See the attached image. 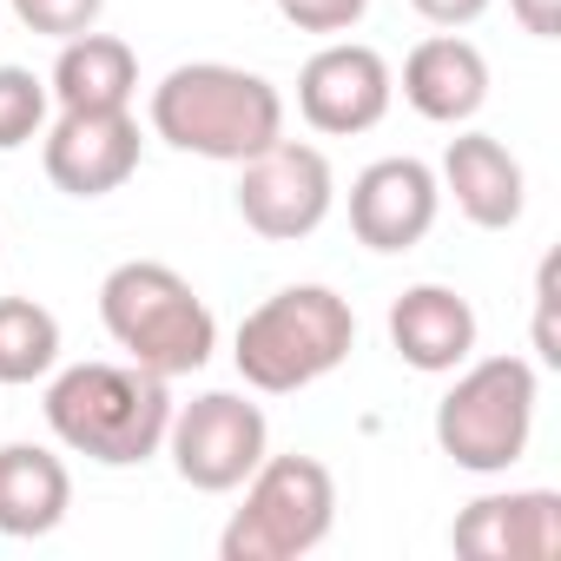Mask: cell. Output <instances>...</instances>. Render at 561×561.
<instances>
[{
  "instance_id": "12",
  "label": "cell",
  "mask_w": 561,
  "mask_h": 561,
  "mask_svg": "<svg viewBox=\"0 0 561 561\" xmlns=\"http://www.w3.org/2000/svg\"><path fill=\"white\" fill-rule=\"evenodd\" d=\"M449 548L469 561H554L561 554V495L554 489L476 495L456 515Z\"/></svg>"
},
{
  "instance_id": "16",
  "label": "cell",
  "mask_w": 561,
  "mask_h": 561,
  "mask_svg": "<svg viewBox=\"0 0 561 561\" xmlns=\"http://www.w3.org/2000/svg\"><path fill=\"white\" fill-rule=\"evenodd\" d=\"M73 508V469L47 443H8L0 449V535L34 541L54 535Z\"/></svg>"
},
{
  "instance_id": "3",
  "label": "cell",
  "mask_w": 561,
  "mask_h": 561,
  "mask_svg": "<svg viewBox=\"0 0 561 561\" xmlns=\"http://www.w3.org/2000/svg\"><path fill=\"white\" fill-rule=\"evenodd\" d=\"M100 324L126 351V364L179 383L211 364L218 351V318L185 277L159 257H126L100 285Z\"/></svg>"
},
{
  "instance_id": "8",
  "label": "cell",
  "mask_w": 561,
  "mask_h": 561,
  "mask_svg": "<svg viewBox=\"0 0 561 561\" xmlns=\"http://www.w3.org/2000/svg\"><path fill=\"white\" fill-rule=\"evenodd\" d=\"M331 205H337L331 159L305 139H271L264 152H251L238 165V218L271 244L311 238L331 218Z\"/></svg>"
},
{
  "instance_id": "13",
  "label": "cell",
  "mask_w": 561,
  "mask_h": 561,
  "mask_svg": "<svg viewBox=\"0 0 561 561\" xmlns=\"http://www.w3.org/2000/svg\"><path fill=\"white\" fill-rule=\"evenodd\" d=\"M436 185L456 198V211H462L476 231H508V225H522L528 179H522V159H515L495 133H456L449 152H443Z\"/></svg>"
},
{
  "instance_id": "6",
  "label": "cell",
  "mask_w": 561,
  "mask_h": 561,
  "mask_svg": "<svg viewBox=\"0 0 561 561\" xmlns=\"http://www.w3.org/2000/svg\"><path fill=\"white\" fill-rule=\"evenodd\" d=\"M337 528V476L318 456H264L244 476V508H231L225 561H298Z\"/></svg>"
},
{
  "instance_id": "23",
  "label": "cell",
  "mask_w": 561,
  "mask_h": 561,
  "mask_svg": "<svg viewBox=\"0 0 561 561\" xmlns=\"http://www.w3.org/2000/svg\"><path fill=\"white\" fill-rule=\"evenodd\" d=\"M410 8H416L430 27H443V34H449V27H469V21H482V14H489V0H410Z\"/></svg>"
},
{
  "instance_id": "1",
  "label": "cell",
  "mask_w": 561,
  "mask_h": 561,
  "mask_svg": "<svg viewBox=\"0 0 561 561\" xmlns=\"http://www.w3.org/2000/svg\"><path fill=\"white\" fill-rule=\"evenodd\" d=\"M146 119L172 152H192L211 165H244L271 139H285V93L264 73H244L225 60H185L152 87Z\"/></svg>"
},
{
  "instance_id": "2",
  "label": "cell",
  "mask_w": 561,
  "mask_h": 561,
  "mask_svg": "<svg viewBox=\"0 0 561 561\" xmlns=\"http://www.w3.org/2000/svg\"><path fill=\"white\" fill-rule=\"evenodd\" d=\"M41 410H47V430L60 449H73L100 469H133L165 449L172 383L139 364H67L47 383Z\"/></svg>"
},
{
  "instance_id": "19",
  "label": "cell",
  "mask_w": 561,
  "mask_h": 561,
  "mask_svg": "<svg viewBox=\"0 0 561 561\" xmlns=\"http://www.w3.org/2000/svg\"><path fill=\"white\" fill-rule=\"evenodd\" d=\"M47 80L27 67H0V152H21L47 133Z\"/></svg>"
},
{
  "instance_id": "9",
  "label": "cell",
  "mask_w": 561,
  "mask_h": 561,
  "mask_svg": "<svg viewBox=\"0 0 561 561\" xmlns=\"http://www.w3.org/2000/svg\"><path fill=\"white\" fill-rule=\"evenodd\" d=\"M390 100H397V73L364 41H331L298 73V113L324 139H357V133L383 126Z\"/></svg>"
},
{
  "instance_id": "5",
  "label": "cell",
  "mask_w": 561,
  "mask_h": 561,
  "mask_svg": "<svg viewBox=\"0 0 561 561\" xmlns=\"http://www.w3.org/2000/svg\"><path fill=\"white\" fill-rule=\"evenodd\" d=\"M456 383L436 403V449L469 469V476H502L528 456L535 436V364L528 357H469L462 370H449Z\"/></svg>"
},
{
  "instance_id": "21",
  "label": "cell",
  "mask_w": 561,
  "mask_h": 561,
  "mask_svg": "<svg viewBox=\"0 0 561 561\" xmlns=\"http://www.w3.org/2000/svg\"><path fill=\"white\" fill-rule=\"evenodd\" d=\"M277 14L298 34H351L370 14V0H277Z\"/></svg>"
},
{
  "instance_id": "17",
  "label": "cell",
  "mask_w": 561,
  "mask_h": 561,
  "mask_svg": "<svg viewBox=\"0 0 561 561\" xmlns=\"http://www.w3.org/2000/svg\"><path fill=\"white\" fill-rule=\"evenodd\" d=\"M47 93L60 100V113H106V106H133L139 93V54L119 41V34H73L60 41V60H54V80Z\"/></svg>"
},
{
  "instance_id": "4",
  "label": "cell",
  "mask_w": 561,
  "mask_h": 561,
  "mask_svg": "<svg viewBox=\"0 0 561 561\" xmlns=\"http://www.w3.org/2000/svg\"><path fill=\"white\" fill-rule=\"evenodd\" d=\"M357 351V311L331 285H285L257 311H244L231 337V364L264 397H298L324 383Z\"/></svg>"
},
{
  "instance_id": "18",
  "label": "cell",
  "mask_w": 561,
  "mask_h": 561,
  "mask_svg": "<svg viewBox=\"0 0 561 561\" xmlns=\"http://www.w3.org/2000/svg\"><path fill=\"white\" fill-rule=\"evenodd\" d=\"M60 370V318L34 298H0V383H47Z\"/></svg>"
},
{
  "instance_id": "20",
  "label": "cell",
  "mask_w": 561,
  "mask_h": 561,
  "mask_svg": "<svg viewBox=\"0 0 561 561\" xmlns=\"http://www.w3.org/2000/svg\"><path fill=\"white\" fill-rule=\"evenodd\" d=\"M8 8H14V21H21L27 34L73 41V34H87V27H100L106 0H8Z\"/></svg>"
},
{
  "instance_id": "11",
  "label": "cell",
  "mask_w": 561,
  "mask_h": 561,
  "mask_svg": "<svg viewBox=\"0 0 561 561\" xmlns=\"http://www.w3.org/2000/svg\"><path fill=\"white\" fill-rule=\"evenodd\" d=\"M436 211H443V185L410 152L370 159L351 179V231L370 251H410V244H423L430 225H436Z\"/></svg>"
},
{
  "instance_id": "7",
  "label": "cell",
  "mask_w": 561,
  "mask_h": 561,
  "mask_svg": "<svg viewBox=\"0 0 561 561\" xmlns=\"http://www.w3.org/2000/svg\"><path fill=\"white\" fill-rule=\"evenodd\" d=\"M165 456L179 469L185 489L198 495H231L244 489V476L271 456V423L257 403H244L238 390H205L192 403H172V430H165Z\"/></svg>"
},
{
  "instance_id": "15",
  "label": "cell",
  "mask_w": 561,
  "mask_h": 561,
  "mask_svg": "<svg viewBox=\"0 0 561 561\" xmlns=\"http://www.w3.org/2000/svg\"><path fill=\"white\" fill-rule=\"evenodd\" d=\"M390 351L423 370V377H449L476 357V311L462 291L449 285H410L390 305Z\"/></svg>"
},
{
  "instance_id": "14",
  "label": "cell",
  "mask_w": 561,
  "mask_h": 561,
  "mask_svg": "<svg viewBox=\"0 0 561 561\" xmlns=\"http://www.w3.org/2000/svg\"><path fill=\"white\" fill-rule=\"evenodd\" d=\"M403 100L430 126H469L482 113V100H489V60H482V47L462 41L456 27L416 41L410 60H403Z\"/></svg>"
},
{
  "instance_id": "10",
  "label": "cell",
  "mask_w": 561,
  "mask_h": 561,
  "mask_svg": "<svg viewBox=\"0 0 561 561\" xmlns=\"http://www.w3.org/2000/svg\"><path fill=\"white\" fill-rule=\"evenodd\" d=\"M139 119L133 106H106V113H60L41 133V165L54 179V192L67 198H106L139 172Z\"/></svg>"
},
{
  "instance_id": "22",
  "label": "cell",
  "mask_w": 561,
  "mask_h": 561,
  "mask_svg": "<svg viewBox=\"0 0 561 561\" xmlns=\"http://www.w3.org/2000/svg\"><path fill=\"white\" fill-rule=\"evenodd\" d=\"M535 357H541L548 370H561V337H554V257H548L541 277H535Z\"/></svg>"
},
{
  "instance_id": "24",
  "label": "cell",
  "mask_w": 561,
  "mask_h": 561,
  "mask_svg": "<svg viewBox=\"0 0 561 561\" xmlns=\"http://www.w3.org/2000/svg\"><path fill=\"white\" fill-rule=\"evenodd\" d=\"M508 14L522 21V34H535V41H561V0H508Z\"/></svg>"
}]
</instances>
